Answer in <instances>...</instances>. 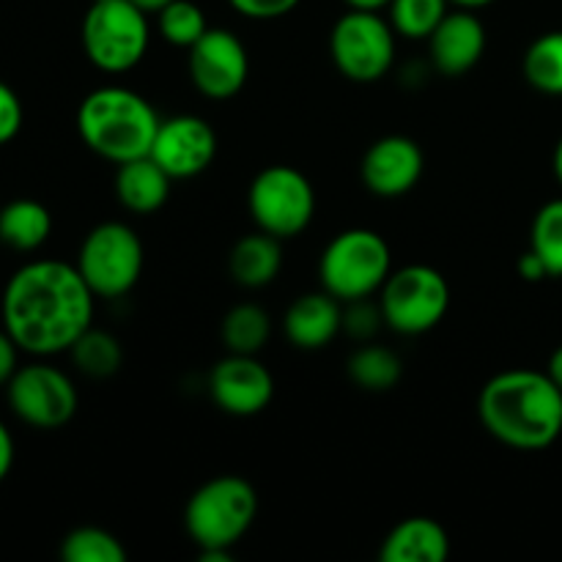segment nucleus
Wrapping results in <instances>:
<instances>
[{"label": "nucleus", "mask_w": 562, "mask_h": 562, "mask_svg": "<svg viewBox=\"0 0 562 562\" xmlns=\"http://www.w3.org/2000/svg\"><path fill=\"white\" fill-rule=\"evenodd\" d=\"M97 294L75 263L31 261L16 269L3 289L0 318L25 355L53 357L71 349L93 327Z\"/></svg>", "instance_id": "1"}, {"label": "nucleus", "mask_w": 562, "mask_h": 562, "mask_svg": "<svg viewBox=\"0 0 562 562\" xmlns=\"http://www.w3.org/2000/svg\"><path fill=\"white\" fill-rule=\"evenodd\" d=\"M477 417L497 442L514 450H543L562 434V390L547 371H503L483 384Z\"/></svg>", "instance_id": "2"}, {"label": "nucleus", "mask_w": 562, "mask_h": 562, "mask_svg": "<svg viewBox=\"0 0 562 562\" xmlns=\"http://www.w3.org/2000/svg\"><path fill=\"white\" fill-rule=\"evenodd\" d=\"M159 121L146 97L121 86L97 88L77 108L80 140L115 165L151 154Z\"/></svg>", "instance_id": "3"}, {"label": "nucleus", "mask_w": 562, "mask_h": 562, "mask_svg": "<svg viewBox=\"0 0 562 562\" xmlns=\"http://www.w3.org/2000/svg\"><path fill=\"white\" fill-rule=\"evenodd\" d=\"M258 516V494L239 475H220L195 488L184 508V530L201 552H234Z\"/></svg>", "instance_id": "4"}, {"label": "nucleus", "mask_w": 562, "mask_h": 562, "mask_svg": "<svg viewBox=\"0 0 562 562\" xmlns=\"http://www.w3.org/2000/svg\"><path fill=\"white\" fill-rule=\"evenodd\" d=\"M393 272V252L371 228L340 231L318 258V280L340 302L371 300Z\"/></svg>", "instance_id": "5"}, {"label": "nucleus", "mask_w": 562, "mask_h": 562, "mask_svg": "<svg viewBox=\"0 0 562 562\" xmlns=\"http://www.w3.org/2000/svg\"><path fill=\"white\" fill-rule=\"evenodd\" d=\"M86 58L104 75L132 71L148 53V14L130 0H99L82 16Z\"/></svg>", "instance_id": "6"}, {"label": "nucleus", "mask_w": 562, "mask_h": 562, "mask_svg": "<svg viewBox=\"0 0 562 562\" xmlns=\"http://www.w3.org/2000/svg\"><path fill=\"white\" fill-rule=\"evenodd\" d=\"M379 294L384 324L401 335L431 333L450 307L448 280L428 263H409L390 272Z\"/></svg>", "instance_id": "7"}, {"label": "nucleus", "mask_w": 562, "mask_h": 562, "mask_svg": "<svg viewBox=\"0 0 562 562\" xmlns=\"http://www.w3.org/2000/svg\"><path fill=\"white\" fill-rule=\"evenodd\" d=\"M247 209L258 231L280 241L300 236L316 214V190L302 170L291 165H272L252 179Z\"/></svg>", "instance_id": "8"}, {"label": "nucleus", "mask_w": 562, "mask_h": 562, "mask_svg": "<svg viewBox=\"0 0 562 562\" xmlns=\"http://www.w3.org/2000/svg\"><path fill=\"white\" fill-rule=\"evenodd\" d=\"M77 269L88 289L102 300H119L130 294L143 274V241L126 223L97 225L82 239L77 252Z\"/></svg>", "instance_id": "9"}, {"label": "nucleus", "mask_w": 562, "mask_h": 562, "mask_svg": "<svg viewBox=\"0 0 562 562\" xmlns=\"http://www.w3.org/2000/svg\"><path fill=\"white\" fill-rule=\"evenodd\" d=\"M329 53L351 82H376L395 64V31L379 11L349 9L329 33Z\"/></svg>", "instance_id": "10"}, {"label": "nucleus", "mask_w": 562, "mask_h": 562, "mask_svg": "<svg viewBox=\"0 0 562 562\" xmlns=\"http://www.w3.org/2000/svg\"><path fill=\"white\" fill-rule=\"evenodd\" d=\"M5 398H9L11 412L25 426L38 428V431L64 428L80 406L75 382L60 368L47 366V362L16 368L11 382L5 384Z\"/></svg>", "instance_id": "11"}, {"label": "nucleus", "mask_w": 562, "mask_h": 562, "mask_svg": "<svg viewBox=\"0 0 562 562\" xmlns=\"http://www.w3.org/2000/svg\"><path fill=\"white\" fill-rule=\"evenodd\" d=\"M187 69L190 80L203 97L231 99L245 88L250 77V58L239 36L225 27H209L190 49Z\"/></svg>", "instance_id": "12"}, {"label": "nucleus", "mask_w": 562, "mask_h": 562, "mask_svg": "<svg viewBox=\"0 0 562 562\" xmlns=\"http://www.w3.org/2000/svg\"><path fill=\"white\" fill-rule=\"evenodd\" d=\"M151 157L173 181L195 179L217 157V132L201 115L181 113L159 121Z\"/></svg>", "instance_id": "13"}, {"label": "nucleus", "mask_w": 562, "mask_h": 562, "mask_svg": "<svg viewBox=\"0 0 562 562\" xmlns=\"http://www.w3.org/2000/svg\"><path fill=\"white\" fill-rule=\"evenodd\" d=\"M209 395L234 417H256L272 404L274 379L256 355L223 357L209 373Z\"/></svg>", "instance_id": "14"}, {"label": "nucleus", "mask_w": 562, "mask_h": 562, "mask_svg": "<svg viewBox=\"0 0 562 562\" xmlns=\"http://www.w3.org/2000/svg\"><path fill=\"white\" fill-rule=\"evenodd\" d=\"M426 170L423 148L406 135H387L373 143L360 165L362 184L379 198H401L417 187Z\"/></svg>", "instance_id": "15"}, {"label": "nucleus", "mask_w": 562, "mask_h": 562, "mask_svg": "<svg viewBox=\"0 0 562 562\" xmlns=\"http://www.w3.org/2000/svg\"><path fill=\"white\" fill-rule=\"evenodd\" d=\"M428 55L437 71L448 77L467 75L486 53V25L472 9L448 11L437 31L426 38Z\"/></svg>", "instance_id": "16"}, {"label": "nucleus", "mask_w": 562, "mask_h": 562, "mask_svg": "<svg viewBox=\"0 0 562 562\" xmlns=\"http://www.w3.org/2000/svg\"><path fill=\"white\" fill-rule=\"evenodd\" d=\"M285 338L294 349L318 351L333 344L344 329V307L329 291H313V294L296 296L289 305L283 318Z\"/></svg>", "instance_id": "17"}, {"label": "nucleus", "mask_w": 562, "mask_h": 562, "mask_svg": "<svg viewBox=\"0 0 562 562\" xmlns=\"http://www.w3.org/2000/svg\"><path fill=\"white\" fill-rule=\"evenodd\" d=\"M448 558V532L428 516H412V519L398 521L384 536L382 549H379L382 562H445Z\"/></svg>", "instance_id": "18"}, {"label": "nucleus", "mask_w": 562, "mask_h": 562, "mask_svg": "<svg viewBox=\"0 0 562 562\" xmlns=\"http://www.w3.org/2000/svg\"><path fill=\"white\" fill-rule=\"evenodd\" d=\"M170 184L173 179L159 168L151 154L121 162L119 173H115V195H119L121 206L130 209L132 214L159 212L168 203Z\"/></svg>", "instance_id": "19"}, {"label": "nucleus", "mask_w": 562, "mask_h": 562, "mask_svg": "<svg viewBox=\"0 0 562 562\" xmlns=\"http://www.w3.org/2000/svg\"><path fill=\"white\" fill-rule=\"evenodd\" d=\"M283 269V247L278 236L267 231L241 236L228 256V272L241 289H263L274 283Z\"/></svg>", "instance_id": "20"}, {"label": "nucleus", "mask_w": 562, "mask_h": 562, "mask_svg": "<svg viewBox=\"0 0 562 562\" xmlns=\"http://www.w3.org/2000/svg\"><path fill=\"white\" fill-rule=\"evenodd\" d=\"M53 214L33 198H16L0 209V241L16 252H33L47 245Z\"/></svg>", "instance_id": "21"}, {"label": "nucleus", "mask_w": 562, "mask_h": 562, "mask_svg": "<svg viewBox=\"0 0 562 562\" xmlns=\"http://www.w3.org/2000/svg\"><path fill=\"white\" fill-rule=\"evenodd\" d=\"M346 371H349L351 382L360 390H368V393H387L404 376L401 357L387 346L376 344H362L346 360Z\"/></svg>", "instance_id": "22"}, {"label": "nucleus", "mask_w": 562, "mask_h": 562, "mask_svg": "<svg viewBox=\"0 0 562 562\" xmlns=\"http://www.w3.org/2000/svg\"><path fill=\"white\" fill-rule=\"evenodd\" d=\"M220 335L231 355H258L272 338V318L261 305L241 302L225 313Z\"/></svg>", "instance_id": "23"}, {"label": "nucleus", "mask_w": 562, "mask_h": 562, "mask_svg": "<svg viewBox=\"0 0 562 562\" xmlns=\"http://www.w3.org/2000/svg\"><path fill=\"white\" fill-rule=\"evenodd\" d=\"M69 355L77 371L88 379H110L124 366V349H121L119 338L97 327H88L71 344Z\"/></svg>", "instance_id": "24"}, {"label": "nucleus", "mask_w": 562, "mask_h": 562, "mask_svg": "<svg viewBox=\"0 0 562 562\" xmlns=\"http://www.w3.org/2000/svg\"><path fill=\"white\" fill-rule=\"evenodd\" d=\"M525 80L536 91L549 97H562V31H549L538 36L525 53Z\"/></svg>", "instance_id": "25"}, {"label": "nucleus", "mask_w": 562, "mask_h": 562, "mask_svg": "<svg viewBox=\"0 0 562 562\" xmlns=\"http://www.w3.org/2000/svg\"><path fill=\"white\" fill-rule=\"evenodd\" d=\"M390 25L404 38H428L448 16L450 0H390Z\"/></svg>", "instance_id": "26"}, {"label": "nucleus", "mask_w": 562, "mask_h": 562, "mask_svg": "<svg viewBox=\"0 0 562 562\" xmlns=\"http://www.w3.org/2000/svg\"><path fill=\"white\" fill-rule=\"evenodd\" d=\"M64 562H126V549L102 527H77L60 541Z\"/></svg>", "instance_id": "27"}, {"label": "nucleus", "mask_w": 562, "mask_h": 562, "mask_svg": "<svg viewBox=\"0 0 562 562\" xmlns=\"http://www.w3.org/2000/svg\"><path fill=\"white\" fill-rule=\"evenodd\" d=\"M530 250L541 258L549 278H562V198L538 209L530 231Z\"/></svg>", "instance_id": "28"}, {"label": "nucleus", "mask_w": 562, "mask_h": 562, "mask_svg": "<svg viewBox=\"0 0 562 562\" xmlns=\"http://www.w3.org/2000/svg\"><path fill=\"white\" fill-rule=\"evenodd\" d=\"M157 27L165 42L173 44V47L190 49L209 31V22L198 3H192V0H173V3H168L157 14Z\"/></svg>", "instance_id": "29"}, {"label": "nucleus", "mask_w": 562, "mask_h": 562, "mask_svg": "<svg viewBox=\"0 0 562 562\" xmlns=\"http://www.w3.org/2000/svg\"><path fill=\"white\" fill-rule=\"evenodd\" d=\"M344 311V329L351 335L355 340H368L371 335L379 333V327L384 324L382 307L379 305H368V300H357V302H346Z\"/></svg>", "instance_id": "30"}, {"label": "nucleus", "mask_w": 562, "mask_h": 562, "mask_svg": "<svg viewBox=\"0 0 562 562\" xmlns=\"http://www.w3.org/2000/svg\"><path fill=\"white\" fill-rule=\"evenodd\" d=\"M25 121V110H22V99L16 97L14 88L9 82L0 80V146L14 140Z\"/></svg>", "instance_id": "31"}, {"label": "nucleus", "mask_w": 562, "mask_h": 562, "mask_svg": "<svg viewBox=\"0 0 562 562\" xmlns=\"http://www.w3.org/2000/svg\"><path fill=\"white\" fill-rule=\"evenodd\" d=\"M231 9L247 20H280L300 5V0H228Z\"/></svg>", "instance_id": "32"}, {"label": "nucleus", "mask_w": 562, "mask_h": 562, "mask_svg": "<svg viewBox=\"0 0 562 562\" xmlns=\"http://www.w3.org/2000/svg\"><path fill=\"white\" fill-rule=\"evenodd\" d=\"M20 351L16 340L5 333V327H0V387H5L20 368Z\"/></svg>", "instance_id": "33"}, {"label": "nucleus", "mask_w": 562, "mask_h": 562, "mask_svg": "<svg viewBox=\"0 0 562 562\" xmlns=\"http://www.w3.org/2000/svg\"><path fill=\"white\" fill-rule=\"evenodd\" d=\"M516 269H519V278L527 280V283H538V280L549 278L547 267H543V261H541V258H538L532 250H527L525 256L519 258V263H516Z\"/></svg>", "instance_id": "34"}, {"label": "nucleus", "mask_w": 562, "mask_h": 562, "mask_svg": "<svg viewBox=\"0 0 562 562\" xmlns=\"http://www.w3.org/2000/svg\"><path fill=\"white\" fill-rule=\"evenodd\" d=\"M14 437H11V431L5 428V423L0 420V483L9 477L11 467H14Z\"/></svg>", "instance_id": "35"}, {"label": "nucleus", "mask_w": 562, "mask_h": 562, "mask_svg": "<svg viewBox=\"0 0 562 562\" xmlns=\"http://www.w3.org/2000/svg\"><path fill=\"white\" fill-rule=\"evenodd\" d=\"M547 373L552 376V382L562 390V346H558V349L552 351V357H549Z\"/></svg>", "instance_id": "36"}, {"label": "nucleus", "mask_w": 562, "mask_h": 562, "mask_svg": "<svg viewBox=\"0 0 562 562\" xmlns=\"http://www.w3.org/2000/svg\"><path fill=\"white\" fill-rule=\"evenodd\" d=\"M349 9H360V11H382L387 9L390 0H344Z\"/></svg>", "instance_id": "37"}, {"label": "nucleus", "mask_w": 562, "mask_h": 562, "mask_svg": "<svg viewBox=\"0 0 562 562\" xmlns=\"http://www.w3.org/2000/svg\"><path fill=\"white\" fill-rule=\"evenodd\" d=\"M130 3H135L137 9L146 11V14H159V11L168 3H173V0H130Z\"/></svg>", "instance_id": "38"}, {"label": "nucleus", "mask_w": 562, "mask_h": 562, "mask_svg": "<svg viewBox=\"0 0 562 562\" xmlns=\"http://www.w3.org/2000/svg\"><path fill=\"white\" fill-rule=\"evenodd\" d=\"M450 3L459 5V9H472V11H477V9H486V5L497 3V0H450Z\"/></svg>", "instance_id": "39"}, {"label": "nucleus", "mask_w": 562, "mask_h": 562, "mask_svg": "<svg viewBox=\"0 0 562 562\" xmlns=\"http://www.w3.org/2000/svg\"><path fill=\"white\" fill-rule=\"evenodd\" d=\"M552 168H554V179H558V181H560V187H562V137L558 140V148H554Z\"/></svg>", "instance_id": "40"}, {"label": "nucleus", "mask_w": 562, "mask_h": 562, "mask_svg": "<svg viewBox=\"0 0 562 562\" xmlns=\"http://www.w3.org/2000/svg\"><path fill=\"white\" fill-rule=\"evenodd\" d=\"M91 3H99V0H91Z\"/></svg>", "instance_id": "41"}]
</instances>
